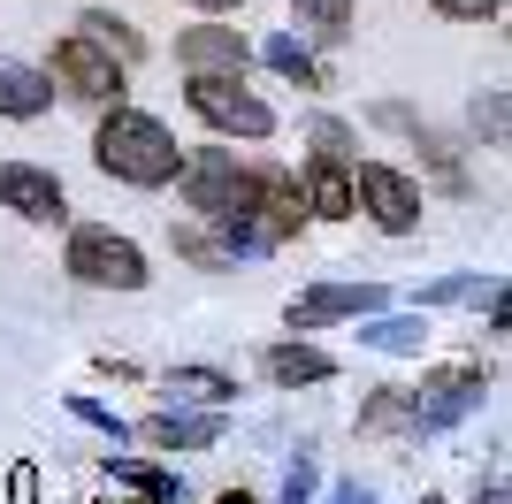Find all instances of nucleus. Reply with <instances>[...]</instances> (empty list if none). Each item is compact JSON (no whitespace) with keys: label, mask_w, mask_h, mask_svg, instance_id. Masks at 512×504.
Masks as SVG:
<instances>
[{"label":"nucleus","mask_w":512,"mask_h":504,"mask_svg":"<svg viewBox=\"0 0 512 504\" xmlns=\"http://www.w3.org/2000/svg\"><path fill=\"white\" fill-rule=\"evenodd\" d=\"M176 161H184V146H176V130L161 123L153 107L115 100V107L92 115V168H100V176H115V184H130V191H169Z\"/></svg>","instance_id":"nucleus-1"},{"label":"nucleus","mask_w":512,"mask_h":504,"mask_svg":"<svg viewBox=\"0 0 512 504\" xmlns=\"http://www.w3.org/2000/svg\"><path fill=\"white\" fill-rule=\"evenodd\" d=\"M176 199L192 222H237V214H253V191H260V161L253 153H237L230 138H207L176 161Z\"/></svg>","instance_id":"nucleus-2"},{"label":"nucleus","mask_w":512,"mask_h":504,"mask_svg":"<svg viewBox=\"0 0 512 504\" xmlns=\"http://www.w3.org/2000/svg\"><path fill=\"white\" fill-rule=\"evenodd\" d=\"M62 275L77 291H146L153 283V252L138 237H123L115 222H62Z\"/></svg>","instance_id":"nucleus-3"},{"label":"nucleus","mask_w":512,"mask_h":504,"mask_svg":"<svg viewBox=\"0 0 512 504\" xmlns=\"http://www.w3.org/2000/svg\"><path fill=\"white\" fill-rule=\"evenodd\" d=\"M184 107L207 138H230V146H268L283 130V115L253 92V77H184Z\"/></svg>","instance_id":"nucleus-4"},{"label":"nucleus","mask_w":512,"mask_h":504,"mask_svg":"<svg viewBox=\"0 0 512 504\" xmlns=\"http://www.w3.org/2000/svg\"><path fill=\"white\" fill-rule=\"evenodd\" d=\"M352 214H360V222H375L383 237H421L428 191H421V176H413V168L360 153V161H352Z\"/></svg>","instance_id":"nucleus-5"},{"label":"nucleus","mask_w":512,"mask_h":504,"mask_svg":"<svg viewBox=\"0 0 512 504\" xmlns=\"http://www.w3.org/2000/svg\"><path fill=\"white\" fill-rule=\"evenodd\" d=\"M46 84H54V100H77V107H115L130 100V69L107 54V46H92L85 31H69V39H54V54H46Z\"/></svg>","instance_id":"nucleus-6"},{"label":"nucleus","mask_w":512,"mask_h":504,"mask_svg":"<svg viewBox=\"0 0 512 504\" xmlns=\"http://www.w3.org/2000/svg\"><path fill=\"white\" fill-rule=\"evenodd\" d=\"M490 367L482 359H436L421 382H413V436H444V428H459V420L474 413V405L490 398Z\"/></svg>","instance_id":"nucleus-7"},{"label":"nucleus","mask_w":512,"mask_h":504,"mask_svg":"<svg viewBox=\"0 0 512 504\" xmlns=\"http://www.w3.org/2000/svg\"><path fill=\"white\" fill-rule=\"evenodd\" d=\"M367 123L375 130H398L413 153H421V168H428V184L444 191V199H474V176H467V146L451 138V130H436L428 115H413L406 100H375L367 107Z\"/></svg>","instance_id":"nucleus-8"},{"label":"nucleus","mask_w":512,"mask_h":504,"mask_svg":"<svg viewBox=\"0 0 512 504\" xmlns=\"http://www.w3.org/2000/svg\"><path fill=\"white\" fill-rule=\"evenodd\" d=\"M390 306V283H352V275H321V283H299V291L283 298V329L299 336H321L337 329V321H367Z\"/></svg>","instance_id":"nucleus-9"},{"label":"nucleus","mask_w":512,"mask_h":504,"mask_svg":"<svg viewBox=\"0 0 512 504\" xmlns=\"http://www.w3.org/2000/svg\"><path fill=\"white\" fill-rule=\"evenodd\" d=\"M0 207L31 222V230H62L69 222V191L46 161H0Z\"/></svg>","instance_id":"nucleus-10"},{"label":"nucleus","mask_w":512,"mask_h":504,"mask_svg":"<svg viewBox=\"0 0 512 504\" xmlns=\"http://www.w3.org/2000/svg\"><path fill=\"white\" fill-rule=\"evenodd\" d=\"M176 69L184 77H253V39H237V23L199 16L192 31H176Z\"/></svg>","instance_id":"nucleus-11"},{"label":"nucleus","mask_w":512,"mask_h":504,"mask_svg":"<svg viewBox=\"0 0 512 504\" xmlns=\"http://www.w3.org/2000/svg\"><path fill=\"white\" fill-rule=\"evenodd\" d=\"M222 436H230V413H214V405H153L138 420V443L153 451H214Z\"/></svg>","instance_id":"nucleus-12"},{"label":"nucleus","mask_w":512,"mask_h":504,"mask_svg":"<svg viewBox=\"0 0 512 504\" xmlns=\"http://www.w3.org/2000/svg\"><path fill=\"white\" fill-rule=\"evenodd\" d=\"M260 375L276 390H321V382H337V352L299 336V329H283L276 344H260Z\"/></svg>","instance_id":"nucleus-13"},{"label":"nucleus","mask_w":512,"mask_h":504,"mask_svg":"<svg viewBox=\"0 0 512 504\" xmlns=\"http://www.w3.org/2000/svg\"><path fill=\"white\" fill-rule=\"evenodd\" d=\"M253 222L268 230V245H299L314 222H306V199H299V176L283 161H260V191H253Z\"/></svg>","instance_id":"nucleus-14"},{"label":"nucleus","mask_w":512,"mask_h":504,"mask_svg":"<svg viewBox=\"0 0 512 504\" xmlns=\"http://www.w3.org/2000/svg\"><path fill=\"white\" fill-rule=\"evenodd\" d=\"M291 176H299L306 222H352V161H321V153H306Z\"/></svg>","instance_id":"nucleus-15"},{"label":"nucleus","mask_w":512,"mask_h":504,"mask_svg":"<svg viewBox=\"0 0 512 504\" xmlns=\"http://www.w3.org/2000/svg\"><path fill=\"white\" fill-rule=\"evenodd\" d=\"M253 54H260L268 69H276L283 84H299L306 100H321V92H329V69L314 62V39H291V31H268V39H260Z\"/></svg>","instance_id":"nucleus-16"},{"label":"nucleus","mask_w":512,"mask_h":504,"mask_svg":"<svg viewBox=\"0 0 512 504\" xmlns=\"http://www.w3.org/2000/svg\"><path fill=\"white\" fill-rule=\"evenodd\" d=\"M54 107V84L39 62H0V123H39Z\"/></svg>","instance_id":"nucleus-17"},{"label":"nucleus","mask_w":512,"mask_h":504,"mask_svg":"<svg viewBox=\"0 0 512 504\" xmlns=\"http://www.w3.org/2000/svg\"><path fill=\"white\" fill-rule=\"evenodd\" d=\"M161 398H169V405H214V413H230V405H237V375H222V367H169V375H161Z\"/></svg>","instance_id":"nucleus-18"},{"label":"nucleus","mask_w":512,"mask_h":504,"mask_svg":"<svg viewBox=\"0 0 512 504\" xmlns=\"http://www.w3.org/2000/svg\"><path fill=\"white\" fill-rule=\"evenodd\" d=\"M360 344H367V352H390V359H421L428 314H421V306H406V314H367L360 321Z\"/></svg>","instance_id":"nucleus-19"},{"label":"nucleus","mask_w":512,"mask_h":504,"mask_svg":"<svg viewBox=\"0 0 512 504\" xmlns=\"http://www.w3.org/2000/svg\"><path fill=\"white\" fill-rule=\"evenodd\" d=\"M77 31H85L92 46H107V54H115L123 69H138V62L153 54V39H146V31H138L130 16H115V8H85V16H77Z\"/></svg>","instance_id":"nucleus-20"},{"label":"nucleus","mask_w":512,"mask_h":504,"mask_svg":"<svg viewBox=\"0 0 512 504\" xmlns=\"http://www.w3.org/2000/svg\"><path fill=\"white\" fill-rule=\"evenodd\" d=\"M107 482L130 489L138 504H184V474H176V466H153V459H107Z\"/></svg>","instance_id":"nucleus-21"},{"label":"nucleus","mask_w":512,"mask_h":504,"mask_svg":"<svg viewBox=\"0 0 512 504\" xmlns=\"http://www.w3.org/2000/svg\"><path fill=\"white\" fill-rule=\"evenodd\" d=\"M490 298H505V275H436L413 291V306L436 314V306H490Z\"/></svg>","instance_id":"nucleus-22"},{"label":"nucleus","mask_w":512,"mask_h":504,"mask_svg":"<svg viewBox=\"0 0 512 504\" xmlns=\"http://www.w3.org/2000/svg\"><path fill=\"white\" fill-rule=\"evenodd\" d=\"M360 436H413V398L398 382H375L360 398Z\"/></svg>","instance_id":"nucleus-23"},{"label":"nucleus","mask_w":512,"mask_h":504,"mask_svg":"<svg viewBox=\"0 0 512 504\" xmlns=\"http://www.w3.org/2000/svg\"><path fill=\"white\" fill-rule=\"evenodd\" d=\"M169 245H176V260H184V268H199V275H230V268H237L230 245H222L207 222H169Z\"/></svg>","instance_id":"nucleus-24"},{"label":"nucleus","mask_w":512,"mask_h":504,"mask_svg":"<svg viewBox=\"0 0 512 504\" xmlns=\"http://www.w3.org/2000/svg\"><path fill=\"white\" fill-rule=\"evenodd\" d=\"M467 138H482L490 153H505V138H512V107H505V84H482L467 100Z\"/></svg>","instance_id":"nucleus-25"},{"label":"nucleus","mask_w":512,"mask_h":504,"mask_svg":"<svg viewBox=\"0 0 512 504\" xmlns=\"http://www.w3.org/2000/svg\"><path fill=\"white\" fill-rule=\"evenodd\" d=\"M306 153H321V161H360V130L344 123V115H329V107H314V115H306Z\"/></svg>","instance_id":"nucleus-26"},{"label":"nucleus","mask_w":512,"mask_h":504,"mask_svg":"<svg viewBox=\"0 0 512 504\" xmlns=\"http://www.w3.org/2000/svg\"><path fill=\"white\" fill-rule=\"evenodd\" d=\"M291 8H299V23H314V46H344L360 0H291Z\"/></svg>","instance_id":"nucleus-27"},{"label":"nucleus","mask_w":512,"mask_h":504,"mask_svg":"<svg viewBox=\"0 0 512 504\" xmlns=\"http://www.w3.org/2000/svg\"><path fill=\"white\" fill-rule=\"evenodd\" d=\"M444 23H497L505 16V0H428Z\"/></svg>","instance_id":"nucleus-28"},{"label":"nucleus","mask_w":512,"mask_h":504,"mask_svg":"<svg viewBox=\"0 0 512 504\" xmlns=\"http://www.w3.org/2000/svg\"><path fill=\"white\" fill-rule=\"evenodd\" d=\"M69 413H77V420H92V428H107V436H123V420L107 413L100 398H69Z\"/></svg>","instance_id":"nucleus-29"},{"label":"nucleus","mask_w":512,"mask_h":504,"mask_svg":"<svg viewBox=\"0 0 512 504\" xmlns=\"http://www.w3.org/2000/svg\"><path fill=\"white\" fill-rule=\"evenodd\" d=\"M314 497V466H291V474H283V504H306Z\"/></svg>","instance_id":"nucleus-30"},{"label":"nucleus","mask_w":512,"mask_h":504,"mask_svg":"<svg viewBox=\"0 0 512 504\" xmlns=\"http://www.w3.org/2000/svg\"><path fill=\"white\" fill-rule=\"evenodd\" d=\"M92 367H100L107 382H138V367H130V359H115V352H100V359H92Z\"/></svg>","instance_id":"nucleus-31"},{"label":"nucleus","mask_w":512,"mask_h":504,"mask_svg":"<svg viewBox=\"0 0 512 504\" xmlns=\"http://www.w3.org/2000/svg\"><path fill=\"white\" fill-rule=\"evenodd\" d=\"M474 504H512V489H505V474H490V482H474Z\"/></svg>","instance_id":"nucleus-32"},{"label":"nucleus","mask_w":512,"mask_h":504,"mask_svg":"<svg viewBox=\"0 0 512 504\" xmlns=\"http://www.w3.org/2000/svg\"><path fill=\"white\" fill-rule=\"evenodd\" d=\"M329 504H375V489H360V482H337V497Z\"/></svg>","instance_id":"nucleus-33"},{"label":"nucleus","mask_w":512,"mask_h":504,"mask_svg":"<svg viewBox=\"0 0 512 504\" xmlns=\"http://www.w3.org/2000/svg\"><path fill=\"white\" fill-rule=\"evenodd\" d=\"M199 16H230V8H245V0H192Z\"/></svg>","instance_id":"nucleus-34"},{"label":"nucleus","mask_w":512,"mask_h":504,"mask_svg":"<svg viewBox=\"0 0 512 504\" xmlns=\"http://www.w3.org/2000/svg\"><path fill=\"white\" fill-rule=\"evenodd\" d=\"M214 504H260V497H253V489H222Z\"/></svg>","instance_id":"nucleus-35"},{"label":"nucleus","mask_w":512,"mask_h":504,"mask_svg":"<svg viewBox=\"0 0 512 504\" xmlns=\"http://www.w3.org/2000/svg\"><path fill=\"white\" fill-rule=\"evenodd\" d=\"M421 504H444V497H421Z\"/></svg>","instance_id":"nucleus-36"},{"label":"nucleus","mask_w":512,"mask_h":504,"mask_svg":"<svg viewBox=\"0 0 512 504\" xmlns=\"http://www.w3.org/2000/svg\"><path fill=\"white\" fill-rule=\"evenodd\" d=\"M107 504H115V497H107Z\"/></svg>","instance_id":"nucleus-37"}]
</instances>
